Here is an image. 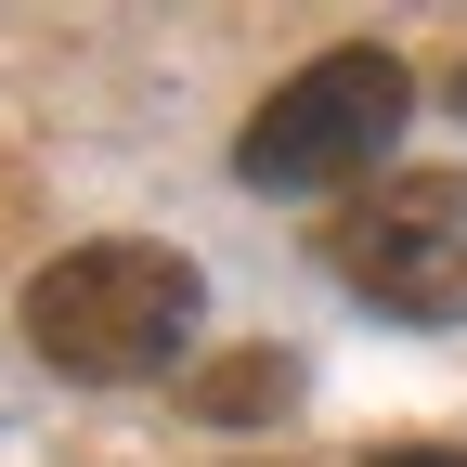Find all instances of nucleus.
Wrapping results in <instances>:
<instances>
[{
    "label": "nucleus",
    "instance_id": "2",
    "mask_svg": "<svg viewBox=\"0 0 467 467\" xmlns=\"http://www.w3.org/2000/svg\"><path fill=\"white\" fill-rule=\"evenodd\" d=\"M402 117H416V78H402V52L350 39V52L299 66V78H285V91L247 117L234 169H247V195H325V182H364V169L402 143Z\"/></svg>",
    "mask_w": 467,
    "mask_h": 467
},
{
    "label": "nucleus",
    "instance_id": "4",
    "mask_svg": "<svg viewBox=\"0 0 467 467\" xmlns=\"http://www.w3.org/2000/svg\"><path fill=\"white\" fill-rule=\"evenodd\" d=\"M182 402L208 429H247V416H285V402H299V364H285V350H234V364H195L182 377Z\"/></svg>",
    "mask_w": 467,
    "mask_h": 467
},
{
    "label": "nucleus",
    "instance_id": "1",
    "mask_svg": "<svg viewBox=\"0 0 467 467\" xmlns=\"http://www.w3.org/2000/svg\"><path fill=\"white\" fill-rule=\"evenodd\" d=\"M195 260L182 247H143V234H104V247H66L26 285V350L78 389H130L169 377V350L195 337Z\"/></svg>",
    "mask_w": 467,
    "mask_h": 467
},
{
    "label": "nucleus",
    "instance_id": "6",
    "mask_svg": "<svg viewBox=\"0 0 467 467\" xmlns=\"http://www.w3.org/2000/svg\"><path fill=\"white\" fill-rule=\"evenodd\" d=\"M454 104H467V78H454Z\"/></svg>",
    "mask_w": 467,
    "mask_h": 467
},
{
    "label": "nucleus",
    "instance_id": "3",
    "mask_svg": "<svg viewBox=\"0 0 467 467\" xmlns=\"http://www.w3.org/2000/svg\"><path fill=\"white\" fill-rule=\"evenodd\" d=\"M350 299L402 325H467V169H389V182L325 234Z\"/></svg>",
    "mask_w": 467,
    "mask_h": 467
},
{
    "label": "nucleus",
    "instance_id": "5",
    "mask_svg": "<svg viewBox=\"0 0 467 467\" xmlns=\"http://www.w3.org/2000/svg\"><path fill=\"white\" fill-rule=\"evenodd\" d=\"M364 467H467V441H377Z\"/></svg>",
    "mask_w": 467,
    "mask_h": 467
}]
</instances>
